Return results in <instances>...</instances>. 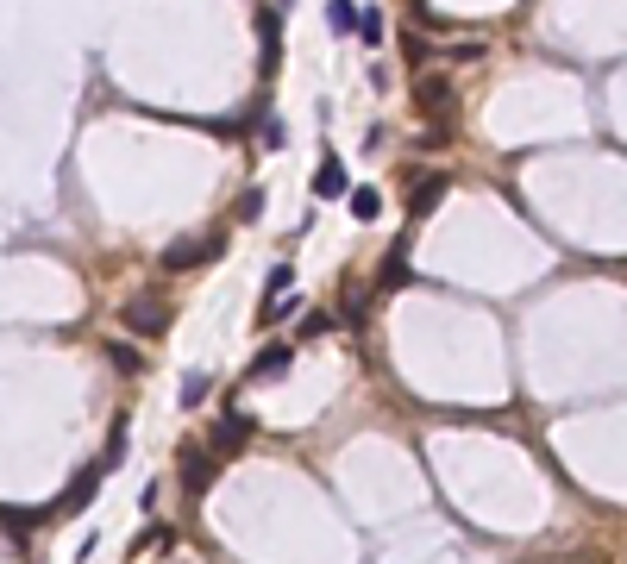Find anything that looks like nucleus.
Returning <instances> with one entry per match:
<instances>
[{
    "instance_id": "17",
    "label": "nucleus",
    "mask_w": 627,
    "mask_h": 564,
    "mask_svg": "<svg viewBox=\"0 0 627 564\" xmlns=\"http://www.w3.org/2000/svg\"><path fill=\"white\" fill-rule=\"evenodd\" d=\"M120 458H126V420L113 427V439H107V458H101V464H120Z\"/></svg>"
},
{
    "instance_id": "6",
    "label": "nucleus",
    "mask_w": 627,
    "mask_h": 564,
    "mask_svg": "<svg viewBox=\"0 0 627 564\" xmlns=\"http://www.w3.org/2000/svg\"><path fill=\"white\" fill-rule=\"evenodd\" d=\"M245 439H251V420H245V414L220 420V427H214V458H232V452H239Z\"/></svg>"
},
{
    "instance_id": "4",
    "label": "nucleus",
    "mask_w": 627,
    "mask_h": 564,
    "mask_svg": "<svg viewBox=\"0 0 627 564\" xmlns=\"http://www.w3.org/2000/svg\"><path fill=\"white\" fill-rule=\"evenodd\" d=\"M446 182H452V176H427V182H414V195H408V220L433 214V207L446 201Z\"/></svg>"
},
{
    "instance_id": "2",
    "label": "nucleus",
    "mask_w": 627,
    "mask_h": 564,
    "mask_svg": "<svg viewBox=\"0 0 627 564\" xmlns=\"http://www.w3.org/2000/svg\"><path fill=\"white\" fill-rule=\"evenodd\" d=\"M164 326H170V308H164L157 295H132V301H126V333H145V339H157Z\"/></svg>"
},
{
    "instance_id": "5",
    "label": "nucleus",
    "mask_w": 627,
    "mask_h": 564,
    "mask_svg": "<svg viewBox=\"0 0 627 564\" xmlns=\"http://www.w3.org/2000/svg\"><path fill=\"white\" fill-rule=\"evenodd\" d=\"M289 358H295V351H289V345H264V351H258V358H251V370H245V383H264V376H283V370H289Z\"/></svg>"
},
{
    "instance_id": "7",
    "label": "nucleus",
    "mask_w": 627,
    "mask_h": 564,
    "mask_svg": "<svg viewBox=\"0 0 627 564\" xmlns=\"http://www.w3.org/2000/svg\"><path fill=\"white\" fill-rule=\"evenodd\" d=\"M182 483H189V496H201V489L214 483V458H201V452H182Z\"/></svg>"
},
{
    "instance_id": "8",
    "label": "nucleus",
    "mask_w": 627,
    "mask_h": 564,
    "mask_svg": "<svg viewBox=\"0 0 627 564\" xmlns=\"http://www.w3.org/2000/svg\"><path fill=\"white\" fill-rule=\"evenodd\" d=\"M101 470H107V464H95V470H82V477H76V489H69V496H63L57 508H88V502H95V483H101Z\"/></svg>"
},
{
    "instance_id": "10",
    "label": "nucleus",
    "mask_w": 627,
    "mask_h": 564,
    "mask_svg": "<svg viewBox=\"0 0 627 564\" xmlns=\"http://www.w3.org/2000/svg\"><path fill=\"white\" fill-rule=\"evenodd\" d=\"M207 389H214V376H207V370H189V376H182V408H201Z\"/></svg>"
},
{
    "instance_id": "14",
    "label": "nucleus",
    "mask_w": 627,
    "mask_h": 564,
    "mask_svg": "<svg viewBox=\"0 0 627 564\" xmlns=\"http://www.w3.org/2000/svg\"><path fill=\"white\" fill-rule=\"evenodd\" d=\"M333 333V314H301V333L295 339H327Z\"/></svg>"
},
{
    "instance_id": "13",
    "label": "nucleus",
    "mask_w": 627,
    "mask_h": 564,
    "mask_svg": "<svg viewBox=\"0 0 627 564\" xmlns=\"http://www.w3.org/2000/svg\"><path fill=\"white\" fill-rule=\"evenodd\" d=\"M345 201H352V214H358V220H377V207H383V201H377V188H352Z\"/></svg>"
},
{
    "instance_id": "15",
    "label": "nucleus",
    "mask_w": 627,
    "mask_h": 564,
    "mask_svg": "<svg viewBox=\"0 0 627 564\" xmlns=\"http://www.w3.org/2000/svg\"><path fill=\"white\" fill-rule=\"evenodd\" d=\"M258 138H264V151H283V145H289V132H283V120H264V132H258Z\"/></svg>"
},
{
    "instance_id": "11",
    "label": "nucleus",
    "mask_w": 627,
    "mask_h": 564,
    "mask_svg": "<svg viewBox=\"0 0 627 564\" xmlns=\"http://www.w3.org/2000/svg\"><path fill=\"white\" fill-rule=\"evenodd\" d=\"M352 38H364L370 51H377V44H383V13H377V7H358V32H352Z\"/></svg>"
},
{
    "instance_id": "12",
    "label": "nucleus",
    "mask_w": 627,
    "mask_h": 564,
    "mask_svg": "<svg viewBox=\"0 0 627 564\" xmlns=\"http://www.w3.org/2000/svg\"><path fill=\"white\" fill-rule=\"evenodd\" d=\"M421 107H433V113H446V107H452V88H446V82H439V76H427V82H421Z\"/></svg>"
},
{
    "instance_id": "1",
    "label": "nucleus",
    "mask_w": 627,
    "mask_h": 564,
    "mask_svg": "<svg viewBox=\"0 0 627 564\" xmlns=\"http://www.w3.org/2000/svg\"><path fill=\"white\" fill-rule=\"evenodd\" d=\"M226 251V232H207V239H176V245H164V264L170 276H182V270H201V264H214V257Z\"/></svg>"
},
{
    "instance_id": "3",
    "label": "nucleus",
    "mask_w": 627,
    "mask_h": 564,
    "mask_svg": "<svg viewBox=\"0 0 627 564\" xmlns=\"http://www.w3.org/2000/svg\"><path fill=\"white\" fill-rule=\"evenodd\" d=\"M314 195H320V201L352 195V182H345V163H339V157H320V170H314Z\"/></svg>"
},
{
    "instance_id": "18",
    "label": "nucleus",
    "mask_w": 627,
    "mask_h": 564,
    "mask_svg": "<svg viewBox=\"0 0 627 564\" xmlns=\"http://www.w3.org/2000/svg\"><path fill=\"white\" fill-rule=\"evenodd\" d=\"M258 207H264V195H258V188H245V195H239V220H258Z\"/></svg>"
},
{
    "instance_id": "16",
    "label": "nucleus",
    "mask_w": 627,
    "mask_h": 564,
    "mask_svg": "<svg viewBox=\"0 0 627 564\" xmlns=\"http://www.w3.org/2000/svg\"><path fill=\"white\" fill-rule=\"evenodd\" d=\"M289 282H295V270H289V264H276V270H270V289H264V301H270V295H289Z\"/></svg>"
},
{
    "instance_id": "9",
    "label": "nucleus",
    "mask_w": 627,
    "mask_h": 564,
    "mask_svg": "<svg viewBox=\"0 0 627 564\" xmlns=\"http://www.w3.org/2000/svg\"><path fill=\"white\" fill-rule=\"evenodd\" d=\"M327 26H333L339 38H352V32H358V7H352V0H327Z\"/></svg>"
}]
</instances>
